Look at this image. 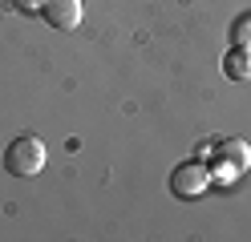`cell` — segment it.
Instances as JSON below:
<instances>
[{
  "label": "cell",
  "instance_id": "obj_2",
  "mask_svg": "<svg viewBox=\"0 0 251 242\" xmlns=\"http://www.w3.org/2000/svg\"><path fill=\"white\" fill-rule=\"evenodd\" d=\"M207 186H211V170L202 166V161H182L178 170H170V194H175L178 202L199 198Z\"/></svg>",
  "mask_w": 251,
  "mask_h": 242
},
{
  "label": "cell",
  "instance_id": "obj_4",
  "mask_svg": "<svg viewBox=\"0 0 251 242\" xmlns=\"http://www.w3.org/2000/svg\"><path fill=\"white\" fill-rule=\"evenodd\" d=\"M41 16L53 28L69 32V28L81 24V0H41Z\"/></svg>",
  "mask_w": 251,
  "mask_h": 242
},
{
  "label": "cell",
  "instance_id": "obj_5",
  "mask_svg": "<svg viewBox=\"0 0 251 242\" xmlns=\"http://www.w3.org/2000/svg\"><path fill=\"white\" fill-rule=\"evenodd\" d=\"M223 73L231 81H251V48H239L235 44L231 53L223 57Z\"/></svg>",
  "mask_w": 251,
  "mask_h": 242
},
{
  "label": "cell",
  "instance_id": "obj_6",
  "mask_svg": "<svg viewBox=\"0 0 251 242\" xmlns=\"http://www.w3.org/2000/svg\"><path fill=\"white\" fill-rule=\"evenodd\" d=\"M231 41L239 44V48H251V12L235 16V24H231Z\"/></svg>",
  "mask_w": 251,
  "mask_h": 242
},
{
  "label": "cell",
  "instance_id": "obj_7",
  "mask_svg": "<svg viewBox=\"0 0 251 242\" xmlns=\"http://www.w3.org/2000/svg\"><path fill=\"white\" fill-rule=\"evenodd\" d=\"M17 4H21L25 12H28V8H41V0H17Z\"/></svg>",
  "mask_w": 251,
  "mask_h": 242
},
{
  "label": "cell",
  "instance_id": "obj_1",
  "mask_svg": "<svg viewBox=\"0 0 251 242\" xmlns=\"http://www.w3.org/2000/svg\"><path fill=\"white\" fill-rule=\"evenodd\" d=\"M4 170L12 177H33L45 170V141L33 137V133H21V137H12L8 141V150H4Z\"/></svg>",
  "mask_w": 251,
  "mask_h": 242
},
{
  "label": "cell",
  "instance_id": "obj_3",
  "mask_svg": "<svg viewBox=\"0 0 251 242\" xmlns=\"http://www.w3.org/2000/svg\"><path fill=\"white\" fill-rule=\"evenodd\" d=\"M219 166H215V174L219 177H239L247 166H251V150H247V141H239V137H227V141H219Z\"/></svg>",
  "mask_w": 251,
  "mask_h": 242
}]
</instances>
